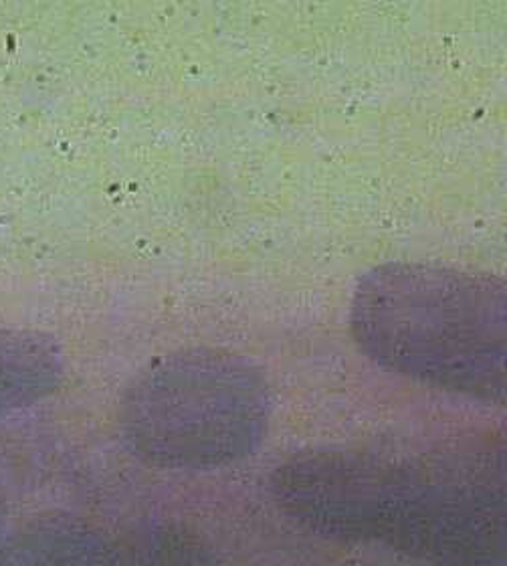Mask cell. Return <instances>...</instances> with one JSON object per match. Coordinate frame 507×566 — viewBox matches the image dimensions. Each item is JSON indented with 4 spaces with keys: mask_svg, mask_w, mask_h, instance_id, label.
Instances as JSON below:
<instances>
[{
    "mask_svg": "<svg viewBox=\"0 0 507 566\" xmlns=\"http://www.w3.org/2000/svg\"><path fill=\"white\" fill-rule=\"evenodd\" d=\"M65 356L45 332L0 328V417L47 399L61 385Z\"/></svg>",
    "mask_w": 507,
    "mask_h": 566,
    "instance_id": "cell-4",
    "label": "cell"
},
{
    "mask_svg": "<svg viewBox=\"0 0 507 566\" xmlns=\"http://www.w3.org/2000/svg\"><path fill=\"white\" fill-rule=\"evenodd\" d=\"M360 350L390 373L504 405L507 287L492 273L392 261L365 273L350 302Z\"/></svg>",
    "mask_w": 507,
    "mask_h": 566,
    "instance_id": "cell-2",
    "label": "cell"
},
{
    "mask_svg": "<svg viewBox=\"0 0 507 566\" xmlns=\"http://www.w3.org/2000/svg\"><path fill=\"white\" fill-rule=\"evenodd\" d=\"M272 419L260 368L221 348L168 354L134 378L119 429L131 451L168 470H211L245 460Z\"/></svg>",
    "mask_w": 507,
    "mask_h": 566,
    "instance_id": "cell-3",
    "label": "cell"
},
{
    "mask_svg": "<svg viewBox=\"0 0 507 566\" xmlns=\"http://www.w3.org/2000/svg\"><path fill=\"white\" fill-rule=\"evenodd\" d=\"M504 446L492 441L425 453L311 449L273 475L277 502L309 531L431 566L504 565Z\"/></svg>",
    "mask_w": 507,
    "mask_h": 566,
    "instance_id": "cell-1",
    "label": "cell"
}]
</instances>
